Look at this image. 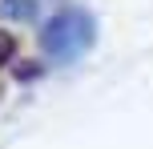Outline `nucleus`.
Segmentation results:
<instances>
[{
  "mask_svg": "<svg viewBox=\"0 0 153 149\" xmlns=\"http://www.w3.org/2000/svg\"><path fill=\"white\" fill-rule=\"evenodd\" d=\"M0 8H4L8 16H16V20H32V16H36V4H32V0L28 4H24V0H4Z\"/></svg>",
  "mask_w": 153,
  "mask_h": 149,
  "instance_id": "f03ea898",
  "label": "nucleus"
},
{
  "mask_svg": "<svg viewBox=\"0 0 153 149\" xmlns=\"http://www.w3.org/2000/svg\"><path fill=\"white\" fill-rule=\"evenodd\" d=\"M40 44H45V53L53 61H76L93 44V16L81 12V8H65L61 16H53L45 24Z\"/></svg>",
  "mask_w": 153,
  "mask_h": 149,
  "instance_id": "f257e3e1",
  "label": "nucleus"
},
{
  "mask_svg": "<svg viewBox=\"0 0 153 149\" xmlns=\"http://www.w3.org/2000/svg\"><path fill=\"white\" fill-rule=\"evenodd\" d=\"M12 56H16V36L12 32H0V69H4Z\"/></svg>",
  "mask_w": 153,
  "mask_h": 149,
  "instance_id": "7ed1b4c3",
  "label": "nucleus"
}]
</instances>
